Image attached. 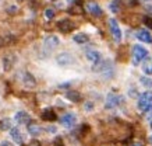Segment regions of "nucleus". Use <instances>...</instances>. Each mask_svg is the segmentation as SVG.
I'll return each instance as SVG.
<instances>
[{"mask_svg":"<svg viewBox=\"0 0 152 146\" xmlns=\"http://www.w3.org/2000/svg\"><path fill=\"white\" fill-rule=\"evenodd\" d=\"M140 111L147 113L152 107V91H145L138 97V104H137Z\"/></svg>","mask_w":152,"mask_h":146,"instance_id":"f257e3e1","label":"nucleus"},{"mask_svg":"<svg viewBox=\"0 0 152 146\" xmlns=\"http://www.w3.org/2000/svg\"><path fill=\"white\" fill-rule=\"evenodd\" d=\"M147 56H148V51L142 47V45L135 44L133 47V65L134 66L140 65V62H142Z\"/></svg>","mask_w":152,"mask_h":146,"instance_id":"f03ea898","label":"nucleus"},{"mask_svg":"<svg viewBox=\"0 0 152 146\" xmlns=\"http://www.w3.org/2000/svg\"><path fill=\"white\" fill-rule=\"evenodd\" d=\"M56 62H57V65H59V66H63V67H70V66H73L74 63H75V58H74L70 52H63V53L57 55Z\"/></svg>","mask_w":152,"mask_h":146,"instance_id":"7ed1b4c3","label":"nucleus"},{"mask_svg":"<svg viewBox=\"0 0 152 146\" xmlns=\"http://www.w3.org/2000/svg\"><path fill=\"white\" fill-rule=\"evenodd\" d=\"M121 103H123V97H121V96L109 93V94H107V97H106V101H105V108L106 110L116 108V107H119Z\"/></svg>","mask_w":152,"mask_h":146,"instance_id":"20e7f679","label":"nucleus"},{"mask_svg":"<svg viewBox=\"0 0 152 146\" xmlns=\"http://www.w3.org/2000/svg\"><path fill=\"white\" fill-rule=\"evenodd\" d=\"M60 45V38L55 34H52V35H46V37L43 38V47L46 48V49H55Z\"/></svg>","mask_w":152,"mask_h":146,"instance_id":"39448f33","label":"nucleus"},{"mask_svg":"<svg viewBox=\"0 0 152 146\" xmlns=\"http://www.w3.org/2000/svg\"><path fill=\"white\" fill-rule=\"evenodd\" d=\"M109 27H110V33L115 38L116 42H120L121 41V37H123V34H121V28L119 27V24L116 21L115 19H110L109 20Z\"/></svg>","mask_w":152,"mask_h":146,"instance_id":"423d86ee","label":"nucleus"},{"mask_svg":"<svg viewBox=\"0 0 152 146\" xmlns=\"http://www.w3.org/2000/svg\"><path fill=\"white\" fill-rule=\"evenodd\" d=\"M77 122V117L74 113H66L63 117L60 118V124L64 128H73Z\"/></svg>","mask_w":152,"mask_h":146,"instance_id":"0eeeda50","label":"nucleus"},{"mask_svg":"<svg viewBox=\"0 0 152 146\" xmlns=\"http://www.w3.org/2000/svg\"><path fill=\"white\" fill-rule=\"evenodd\" d=\"M21 82H23V84L28 89H32L37 86V80H35V77H34L31 73H28V72H23L21 73Z\"/></svg>","mask_w":152,"mask_h":146,"instance_id":"6e6552de","label":"nucleus"},{"mask_svg":"<svg viewBox=\"0 0 152 146\" xmlns=\"http://www.w3.org/2000/svg\"><path fill=\"white\" fill-rule=\"evenodd\" d=\"M85 58L88 59V62H91L94 65H98V63H101L102 55L98 51H95V49H88L85 52Z\"/></svg>","mask_w":152,"mask_h":146,"instance_id":"1a4fd4ad","label":"nucleus"},{"mask_svg":"<svg viewBox=\"0 0 152 146\" xmlns=\"http://www.w3.org/2000/svg\"><path fill=\"white\" fill-rule=\"evenodd\" d=\"M14 119H15V122L17 124L25 125V124H29V121H31V115H29L27 111H18V113H15V115H14Z\"/></svg>","mask_w":152,"mask_h":146,"instance_id":"9d476101","label":"nucleus"},{"mask_svg":"<svg viewBox=\"0 0 152 146\" xmlns=\"http://www.w3.org/2000/svg\"><path fill=\"white\" fill-rule=\"evenodd\" d=\"M57 27H59V30L63 31V33H70V31H73V30L75 28V24H74L73 21H70L69 19H66V20L59 21Z\"/></svg>","mask_w":152,"mask_h":146,"instance_id":"9b49d317","label":"nucleus"},{"mask_svg":"<svg viewBox=\"0 0 152 146\" xmlns=\"http://www.w3.org/2000/svg\"><path fill=\"white\" fill-rule=\"evenodd\" d=\"M10 136H11V139L15 143H23L24 142V135L21 133V131H20L18 128H11L10 129Z\"/></svg>","mask_w":152,"mask_h":146,"instance_id":"f8f14e48","label":"nucleus"},{"mask_svg":"<svg viewBox=\"0 0 152 146\" xmlns=\"http://www.w3.org/2000/svg\"><path fill=\"white\" fill-rule=\"evenodd\" d=\"M87 10H88V13H91L94 17H99V16H102V9L96 4V3H94V1L88 3V4H87Z\"/></svg>","mask_w":152,"mask_h":146,"instance_id":"ddd939ff","label":"nucleus"},{"mask_svg":"<svg viewBox=\"0 0 152 146\" xmlns=\"http://www.w3.org/2000/svg\"><path fill=\"white\" fill-rule=\"evenodd\" d=\"M137 38H138L141 42H145V44H151L152 42V35L148 33L147 30H141L137 33Z\"/></svg>","mask_w":152,"mask_h":146,"instance_id":"4468645a","label":"nucleus"},{"mask_svg":"<svg viewBox=\"0 0 152 146\" xmlns=\"http://www.w3.org/2000/svg\"><path fill=\"white\" fill-rule=\"evenodd\" d=\"M42 129L43 128L41 125H38V124H28V132H29V135H32V136H39L42 133Z\"/></svg>","mask_w":152,"mask_h":146,"instance_id":"2eb2a0df","label":"nucleus"},{"mask_svg":"<svg viewBox=\"0 0 152 146\" xmlns=\"http://www.w3.org/2000/svg\"><path fill=\"white\" fill-rule=\"evenodd\" d=\"M73 41L75 44L83 45V44H87L88 41H89V37H88L87 34H84V33H78V34H75V35L73 37Z\"/></svg>","mask_w":152,"mask_h":146,"instance_id":"dca6fc26","label":"nucleus"},{"mask_svg":"<svg viewBox=\"0 0 152 146\" xmlns=\"http://www.w3.org/2000/svg\"><path fill=\"white\" fill-rule=\"evenodd\" d=\"M42 117H43V119H46V121H55L56 113L52 108H46L43 113H42Z\"/></svg>","mask_w":152,"mask_h":146,"instance_id":"f3484780","label":"nucleus"},{"mask_svg":"<svg viewBox=\"0 0 152 146\" xmlns=\"http://www.w3.org/2000/svg\"><path fill=\"white\" fill-rule=\"evenodd\" d=\"M142 72L147 76H152V58H149V59H147V61L144 62Z\"/></svg>","mask_w":152,"mask_h":146,"instance_id":"a211bd4d","label":"nucleus"},{"mask_svg":"<svg viewBox=\"0 0 152 146\" xmlns=\"http://www.w3.org/2000/svg\"><path fill=\"white\" fill-rule=\"evenodd\" d=\"M66 99L70 100V101H73V103H77V101L81 100V96H80V93H77V91H67V93H66Z\"/></svg>","mask_w":152,"mask_h":146,"instance_id":"6ab92c4d","label":"nucleus"},{"mask_svg":"<svg viewBox=\"0 0 152 146\" xmlns=\"http://www.w3.org/2000/svg\"><path fill=\"white\" fill-rule=\"evenodd\" d=\"M11 119L10 118H3L0 121V131H10L11 129Z\"/></svg>","mask_w":152,"mask_h":146,"instance_id":"aec40b11","label":"nucleus"},{"mask_svg":"<svg viewBox=\"0 0 152 146\" xmlns=\"http://www.w3.org/2000/svg\"><path fill=\"white\" fill-rule=\"evenodd\" d=\"M140 83H141L144 87H149V89L152 87V79H149L147 76H142V77L140 79Z\"/></svg>","mask_w":152,"mask_h":146,"instance_id":"412c9836","label":"nucleus"},{"mask_svg":"<svg viewBox=\"0 0 152 146\" xmlns=\"http://www.w3.org/2000/svg\"><path fill=\"white\" fill-rule=\"evenodd\" d=\"M109 10H110L112 13H119V0H115V1H112L110 4H109Z\"/></svg>","mask_w":152,"mask_h":146,"instance_id":"4be33fe9","label":"nucleus"},{"mask_svg":"<svg viewBox=\"0 0 152 146\" xmlns=\"http://www.w3.org/2000/svg\"><path fill=\"white\" fill-rule=\"evenodd\" d=\"M84 110H85L87 113H92V111H94V103L87 101V103L84 104Z\"/></svg>","mask_w":152,"mask_h":146,"instance_id":"5701e85b","label":"nucleus"},{"mask_svg":"<svg viewBox=\"0 0 152 146\" xmlns=\"http://www.w3.org/2000/svg\"><path fill=\"white\" fill-rule=\"evenodd\" d=\"M53 16H55V11H53L52 9L45 10V17H46L48 20H52V19H53Z\"/></svg>","mask_w":152,"mask_h":146,"instance_id":"b1692460","label":"nucleus"},{"mask_svg":"<svg viewBox=\"0 0 152 146\" xmlns=\"http://www.w3.org/2000/svg\"><path fill=\"white\" fill-rule=\"evenodd\" d=\"M144 24L147 25L148 28H151L152 30V17H144Z\"/></svg>","mask_w":152,"mask_h":146,"instance_id":"393cba45","label":"nucleus"},{"mask_svg":"<svg viewBox=\"0 0 152 146\" xmlns=\"http://www.w3.org/2000/svg\"><path fill=\"white\" fill-rule=\"evenodd\" d=\"M46 131L49 132V133H57V128L53 127V125H49V127L46 128Z\"/></svg>","mask_w":152,"mask_h":146,"instance_id":"a878e982","label":"nucleus"},{"mask_svg":"<svg viewBox=\"0 0 152 146\" xmlns=\"http://www.w3.org/2000/svg\"><path fill=\"white\" fill-rule=\"evenodd\" d=\"M147 119H152V107L147 111Z\"/></svg>","mask_w":152,"mask_h":146,"instance_id":"bb28decb","label":"nucleus"},{"mask_svg":"<svg viewBox=\"0 0 152 146\" xmlns=\"http://www.w3.org/2000/svg\"><path fill=\"white\" fill-rule=\"evenodd\" d=\"M0 146H13V145H11L9 141H3L1 143H0Z\"/></svg>","mask_w":152,"mask_h":146,"instance_id":"cd10ccee","label":"nucleus"},{"mask_svg":"<svg viewBox=\"0 0 152 146\" xmlns=\"http://www.w3.org/2000/svg\"><path fill=\"white\" fill-rule=\"evenodd\" d=\"M148 142L152 145V135H149V136H148Z\"/></svg>","mask_w":152,"mask_h":146,"instance_id":"c85d7f7f","label":"nucleus"},{"mask_svg":"<svg viewBox=\"0 0 152 146\" xmlns=\"http://www.w3.org/2000/svg\"><path fill=\"white\" fill-rule=\"evenodd\" d=\"M133 146H141V145H133Z\"/></svg>","mask_w":152,"mask_h":146,"instance_id":"c756f323","label":"nucleus"},{"mask_svg":"<svg viewBox=\"0 0 152 146\" xmlns=\"http://www.w3.org/2000/svg\"><path fill=\"white\" fill-rule=\"evenodd\" d=\"M151 128H152V122H151Z\"/></svg>","mask_w":152,"mask_h":146,"instance_id":"7c9ffc66","label":"nucleus"},{"mask_svg":"<svg viewBox=\"0 0 152 146\" xmlns=\"http://www.w3.org/2000/svg\"><path fill=\"white\" fill-rule=\"evenodd\" d=\"M145 1H149V0H145Z\"/></svg>","mask_w":152,"mask_h":146,"instance_id":"2f4dec72","label":"nucleus"}]
</instances>
